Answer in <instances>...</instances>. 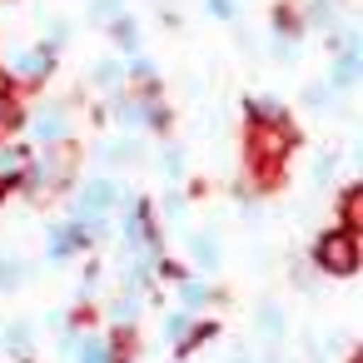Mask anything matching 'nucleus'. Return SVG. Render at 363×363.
Segmentation results:
<instances>
[{
    "instance_id": "7",
    "label": "nucleus",
    "mask_w": 363,
    "mask_h": 363,
    "mask_svg": "<svg viewBox=\"0 0 363 363\" xmlns=\"http://www.w3.org/2000/svg\"><path fill=\"white\" fill-rule=\"evenodd\" d=\"M35 135H40V140H60V110L40 115V120H35Z\"/></svg>"
},
{
    "instance_id": "14",
    "label": "nucleus",
    "mask_w": 363,
    "mask_h": 363,
    "mask_svg": "<svg viewBox=\"0 0 363 363\" xmlns=\"http://www.w3.org/2000/svg\"><path fill=\"white\" fill-rule=\"evenodd\" d=\"M0 199H6V184H0Z\"/></svg>"
},
{
    "instance_id": "5",
    "label": "nucleus",
    "mask_w": 363,
    "mask_h": 363,
    "mask_svg": "<svg viewBox=\"0 0 363 363\" xmlns=\"http://www.w3.org/2000/svg\"><path fill=\"white\" fill-rule=\"evenodd\" d=\"M80 363H110V348H105L100 338H85V343H80Z\"/></svg>"
},
{
    "instance_id": "8",
    "label": "nucleus",
    "mask_w": 363,
    "mask_h": 363,
    "mask_svg": "<svg viewBox=\"0 0 363 363\" xmlns=\"http://www.w3.org/2000/svg\"><path fill=\"white\" fill-rule=\"evenodd\" d=\"M21 274H26V269H21L16 259H6V264H0V289H21Z\"/></svg>"
},
{
    "instance_id": "13",
    "label": "nucleus",
    "mask_w": 363,
    "mask_h": 363,
    "mask_svg": "<svg viewBox=\"0 0 363 363\" xmlns=\"http://www.w3.org/2000/svg\"><path fill=\"white\" fill-rule=\"evenodd\" d=\"M184 303H204V289L199 284H184Z\"/></svg>"
},
{
    "instance_id": "11",
    "label": "nucleus",
    "mask_w": 363,
    "mask_h": 363,
    "mask_svg": "<svg viewBox=\"0 0 363 363\" xmlns=\"http://www.w3.org/2000/svg\"><path fill=\"white\" fill-rule=\"evenodd\" d=\"M209 16H219V21H224V16H234V6H229V0H209Z\"/></svg>"
},
{
    "instance_id": "10",
    "label": "nucleus",
    "mask_w": 363,
    "mask_h": 363,
    "mask_svg": "<svg viewBox=\"0 0 363 363\" xmlns=\"http://www.w3.org/2000/svg\"><path fill=\"white\" fill-rule=\"evenodd\" d=\"M259 318H264V333H279V328H284V323H279V308H274V303H269V308H264Z\"/></svg>"
},
{
    "instance_id": "9",
    "label": "nucleus",
    "mask_w": 363,
    "mask_h": 363,
    "mask_svg": "<svg viewBox=\"0 0 363 363\" xmlns=\"http://www.w3.org/2000/svg\"><path fill=\"white\" fill-rule=\"evenodd\" d=\"M164 328H169V338H174V343H184V338H189V318H184V313H174Z\"/></svg>"
},
{
    "instance_id": "12",
    "label": "nucleus",
    "mask_w": 363,
    "mask_h": 363,
    "mask_svg": "<svg viewBox=\"0 0 363 363\" xmlns=\"http://www.w3.org/2000/svg\"><path fill=\"white\" fill-rule=\"evenodd\" d=\"M164 169H169V174H179V169H184V160H179V150H169V155H164Z\"/></svg>"
},
{
    "instance_id": "4",
    "label": "nucleus",
    "mask_w": 363,
    "mask_h": 363,
    "mask_svg": "<svg viewBox=\"0 0 363 363\" xmlns=\"http://www.w3.org/2000/svg\"><path fill=\"white\" fill-rule=\"evenodd\" d=\"M194 259H199L204 269H214V264H219V249H214V239H209V234H199V239H194Z\"/></svg>"
},
{
    "instance_id": "6",
    "label": "nucleus",
    "mask_w": 363,
    "mask_h": 363,
    "mask_svg": "<svg viewBox=\"0 0 363 363\" xmlns=\"http://www.w3.org/2000/svg\"><path fill=\"white\" fill-rule=\"evenodd\" d=\"M45 70H50V50H35L21 60V75H45Z\"/></svg>"
},
{
    "instance_id": "2",
    "label": "nucleus",
    "mask_w": 363,
    "mask_h": 363,
    "mask_svg": "<svg viewBox=\"0 0 363 363\" xmlns=\"http://www.w3.org/2000/svg\"><path fill=\"white\" fill-rule=\"evenodd\" d=\"M110 199H115L110 179H90V184H85V194H80V214H105V209H110Z\"/></svg>"
},
{
    "instance_id": "1",
    "label": "nucleus",
    "mask_w": 363,
    "mask_h": 363,
    "mask_svg": "<svg viewBox=\"0 0 363 363\" xmlns=\"http://www.w3.org/2000/svg\"><path fill=\"white\" fill-rule=\"evenodd\" d=\"M313 259H318V269H328V274H353V269H358V229H328V234L313 244Z\"/></svg>"
},
{
    "instance_id": "3",
    "label": "nucleus",
    "mask_w": 363,
    "mask_h": 363,
    "mask_svg": "<svg viewBox=\"0 0 363 363\" xmlns=\"http://www.w3.org/2000/svg\"><path fill=\"white\" fill-rule=\"evenodd\" d=\"M21 169H26V155H21V150H0V184H6V179H21Z\"/></svg>"
}]
</instances>
